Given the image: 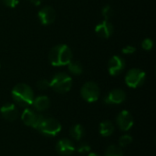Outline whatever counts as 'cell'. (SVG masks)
Listing matches in <instances>:
<instances>
[{"instance_id":"cell-1","label":"cell","mask_w":156,"mask_h":156,"mask_svg":"<svg viewBox=\"0 0 156 156\" xmlns=\"http://www.w3.org/2000/svg\"><path fill=\"white\" fill-rule=\"evenodd\" d=\"M48 58L51 65L55 67L65 66L72 60V52L66 45H57L51 48Z\"/></svg>"},{"instance_id":"cell-2","label":"cell","mask_w":156,"mask_h":156,"mask_svg":"<svg viewBox=\"0 0 156 156\" xmlns=\"http://www.w3.org/2000/svg\"><path fill=\"white\" fill-rule=\"evenodd\" d=\"M11 95L16 104L21 107L32 105L34 100V93L32 89L27 84L19 83L16 85L11 91Z\"/></svg>"},{"instance_id":"cell-3","label":"cell","mask_w":156,"mask_h":156,"mask_svg":"<svg viewBox=\"0 0 156 156\" xmlns=\"http://www.w3.org/2000/svg\"><path fill=\"white\" fill-rule=\"evenodd\" d=\"M50 81V88L58 93H66L72 87V79L64 72L56 73Z\"/></svg>"},{"instance_id":"cell-4","label":"cell","mask_w":156,"mask_h":156,"mask_svg":"<svg viewBox=\"0 0 156 156\" xmlns=\"http://www.w3.org/2000/svg\"><path fill=\"white\" fill-rule=\"evenodd\" d=\"M37 130H38L39 133L44 135L55 136L61 131V124L54 118L43 116Z\"/></svg>"},{"instance_id":"cell-5","label":"cell","mask_w":156,"mask_h":156,"mask_svg":"<svg viewBox=\"0 0 156 156\" xmlns=\"http://www.w3.org/2000/svg\"><path fill=\"white\" fill-rule=\"evenodd\" d=\"M146 79V74L140 69H130L125 76V83L130 88H138L144 84Z\"/></svg>"},{"instance_id":"cell-6","label":"cell","mask_w":156,"mask_h":156,"mask_svg":"<svg viewBox=\"0 0 156 156\" xmlns=\"http://www.w3.org/2000/svg\"><path fill=\"white\" fill-rule=\"evenodd\" d=\"M81 97L88 102H94L100 97V88L93 81L86 82L80 90Z\"/></svg>"},{"instance_id":"cell-7","label":"cell","mask_w":156,"mask_h":156,"mask_svg":"<svg viewBox=\"0 0 156 156\" xmlns=\"http://www.w3.org/2000/svg\"><path fill=\"white\" fill-rule=\"evenodd\" d=\"M42 118H43V115L36 112L34 110H31L29 108L25 109L24 112H22V115H21L22 122L27 126H30V127L35 128V129L37 128Z\"/></svg>"},{"instance_id":"cell-8","label":"cell","mask_w":156,"mask_h":156,"mask_svg":"<svg viewBox=\"0 0 156 156\" xmlns=\"http://www.w3.org/2000/svg\"><path fill=\"white\" fill-rule=\"evenodd\" d=\"M116 122L118 127L123 131V132H127L129 131L133 125V118L132 116V114L128 112V111H122L116 117Z\"/></svg>"},{"instance_id":"cell-9","label":"cell","mask_w":156,"mask_h":156,"mask_svg":"<svg viewBox=\"0 0 156 156\" xmlns=\"http://www.w3.org/2000/svg\"><path fill=\"white\" fill-rule=\"evenodd\" d=\"M125 68V61L120 56H113L108 62V70L110 75L117 76L121 74Z\"/></svg>"},{"instance_id":"cell-10","label":"cell","mask_w":156,"mask_h":156,"mask_svg":"<svg viewBox=\"0 0 156 156\" xmlns=\"http://www.w3.org/2000/svg\"><path fill=\"white\" fill-rule=\"evenodd\" d=\"M56 150L59 155L69 156L75 152L76 147H75V145L71 140L67 139V138H63V139H60L57 143Z\"/></svg>"},{"instance_id":"cell-11","label":"cell","mask_w":156,"mask_h":156,"mask_svg":"<svg viewBox=\"0 0 156 156\" xmlns=\"http://www.w3.org/2000/svg\"><path fill=\"white\" fill-rule=\"evenodd\" d=\"M126 99V93L121 89H114L111 90L107 96L104 98V102L106 104H121Z\"/></svg>"},{"instance_id":"cell-12","label":"cell","mask_w":156,"mask_h":156,"mask_svg":"<svg viewBox=\"0 0 156 156\" xmlns=\"http://www.w3.org/2000/svg\"><path fill=\"white\" fill-rule=\"evenodd\" d=\"M38 18L42 25H51L56 18V12L51 6H44L38 11Z\"/></svg>"},{"instance_id":"cell-13","label":"cell","mask_w":156,"mask_h":156,"mask_svg":"<svg viewBox=\"0 0 156 156\" xmlns=\"http://www.w3.org/2000/svg\"><path fill=\"white\" fill-rule=\"evenodd\" d=\"M0 112L3 118L5 119L6 121L14 122L18 117V110L14 103H10V102L5 103L0 108Z\"/></svg>"},{"instance_id":"cell-14","label":"cell","mask_w":156,"mask_h":156,"mask_svg":"<svg viewBox=\"0 0 156 156\" xmlns=\"http://www.w3.org/2000/svg\"><path fill=\"white\" fill-rule=\"evenodd\" d=\"M113 29V25L109 20H103L96 26L95 33L102 38H108L112 35Z\"/></svg>"},{"instance_id":"cell-15","label":"cell","mask_w":156,"mask_h":156,"mask_svg":"<svg viewBox=\"0 0 156 156\" xmlns=\"http://www.w3.org/2000/svg\"><path fill=\"white\" fill-rule=\"evenodd\" d=\"M32 105H33L34 109L37 112H41L47 111L49 108V106H50V101H49L48 97L42 95V96H38L37 98H34L33 102H32Z\"/></svg>"},{"instance_id":"cell-16","label":"cell","mask_w":156,"mask_h":156,"mask_svg":"<svg viewBox=\"0 0 156 156\" xmlns=\"http://www.w3.org/2000/svg\"><path fill=\"white\" fill-rule=\"evenodd\" d=\"M114 132V125L111 121H103L100 124V133L104 136L108 137L112 135Z\"/></svg>"},{"instance_id":"cell-17","label":"cell","mask_w":156,"mask_h":156,"mask_svg":"<svg viewBox=\"0 0 156 156\" xmlns=\"http://www.w3.org/2000/svg\"><path fill=\"white\" fill-rule=\"evenodd\" d=\"M84 128L80 124H74L69 130V134L75 141H80L84 136Z\"/></svg>"},{"instance_id":"cell-18","label":"cell","mask_w":156,"mask_h":156,"mask_svg":"<svg viewBox=\"0 0 156 156\" xmlns=\"http://www.w3.org/2000/svg\"><path fill=\"white\" fill-rule=\"evenodd\" d=\"M68 68L70 73H72L73 75H80L83 71V68L80 62L79 61H70L68 64Z\"/></svg>"},{"instance_id":"cell-19","label":"cell","mask_w":156,"mask_h":156,"mask_svg":"<svg viewBox=\"0 0 156 156\" xmlns=\"http://www.w3.org/2000/svg\"><path fill=\"white\" fill-rule=\"evenodd\" d=\"M104 156H123L122 150L118 145H110L105 151Z\"/></svg>"},{"instance_id":"cell-20","label":"cell","mask_w":156,"mask_h":156,"mask_svg":"<svg viewBox=\"0 0 156 156\" xmlns=\"http://www.w3.org/2000/svg\"><path fill=\"white\" fill-rule=\"evenodd\" d=\"M133 142V137L130 134H124L120 137L119 139V145L121 147H126L131 144Z\"/></svg>"},{"instance_id":"cell-21","label":"cell","mask_w":156,"mask_h":156,"mask_svg":"<svg viewBox=\"0 0 156 156\" xmlns=\"http://www.w3.org/2000/svg\"><path fill=\"white\" fill-rule=\"evenodd\" d=\"M101 14L103 17L105 18V20H109L112 16V14H113L112 8L110 5H105L101 10Z\"/></svg>"},{"instance_id":"cell-22","label":"cell","mask_w":156,"mask_h":156,"mask_svg":"<svg viewBox=\"0 0 156 156\" xmlns=\"http://www.w3.org/2000/svg\"><path fill=\"white\" fill-rule=\"evenodd\" d=\"M90 150H91V147L87 143H81L77 147V152L80 153V154H87V153H90Z\"/></svg>"},{"instance_id":"cell-23","label":"cell","mask_w":156,"mask_h":156,"mask_svg":"<svg viewBox=\"0 0 156 156\" xmlns=\"http://www.w3.org/2000/svg\"><path fill=\"white\" fill-rule=\"evenodd\" d=\"M37 86L38 89H40L42 90H45L50 88V81L48 80H41L37 83Z\"/></svg>"},{"instance_id":"cell-24","label":"cell","mask_w":156,"mask_h":156,"mask_svg":"<svg viewBox=\"0 0 156 156\" xmlns=\"http://www.w3.org/2000/svg\"><path fill=\"white\" fill-rule=\"evenodd\" d=\"M153 46L154 42L151 38H145L142 43V47L144 50H151L153 48Z\"/></svg>"},{"instance_id":"cell-25","label":"cell","mask_w":156,"mask_h":156,"mask_svg":"<svg viewBox=\"0 0 156 156\" xmlns=\"http://www.w3.org/2000/svg\"><path fill=\"white\" fill-rule=\"evenodd\" d=\"M135 50H136V48L133 47V46H126V47H124L123 48H122V53L123 54H125V55H131V54H133V53H134L135 52Z\"/></svg>"},{"instance_id":"cell-26","label":"cell","mask_w":156,"mask_h":156,"mask_svg":"<svg viewBox=\"0 0 156 156\" xmlns=\"http://www.w3.org/2000/svg\"><path fill=\"white\" fill-rule=\"evenodd\" d=\"M3 3L8 7H15L18 4V0H2Z\"/></svg>"},{"instance_id":"cell-27","label":"cell","mask_w":156,"mask_h":156,"mask_svg":"<svg viewBox=\"0 0 156 156\" xmlns=\"http://www.w3.org/2000/svg\"><path fill=\"white\" fill-rule=\"evenodd\" d=\"M30 3H32L34 5H39L41 4V0H29Z\"/></svg>"},{"instance_id":"cell-28","label":"cell","mask_w":156,"mask_h":156,"mask_svg":"<svg viewBox=\"0 0 156 156\" xmlns=\"http://www.w3.org/2000/svg\"><path fill=\"white\" fill-rule=\"evenodd\" d=\"M88 156H100V155H99V154H95V153H90Z\"/></svg>"}]
</instances>
